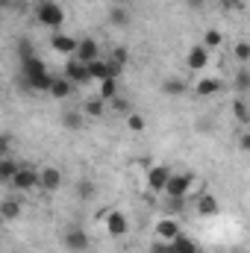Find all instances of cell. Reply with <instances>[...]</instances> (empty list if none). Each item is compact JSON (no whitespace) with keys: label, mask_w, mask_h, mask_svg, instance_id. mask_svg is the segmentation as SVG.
<instances>
[{"label":"cell","mask_w":250,"mask_h":253,"mask_svg":"<svg viewBox=\"0 0 250 253\" xmlns=\"http://www.w3.org/2000/svg\"><path fill=\"white\" fill-rule=\"evenodd\" d=\"M53 77H56V74H50L47 65L42 62L39 56L21 62V80H24V85H27L30 91H50Z\"/></svg>","instance_id":"1"},{"label":"cell","mask_w":250,"mask_h":253,"mask_svg":"<svg viewBox=\"0 0 250 253\" xmlns=\"http://www.w3.org/2000/svg\"><path fill=\"white\" fill-rule=\"evenodd\" d=\"M36 21L47 30H59L65 24V9L56 3V0H44L36 6Z\"/></svg>","instance_id":"2"},{"label":"cell","mask_w":250,"mask_h":253,"mask_svg":"<svg viewBox=\"0 0 250 253\" xmlns=\"http://www.w3.org/2000/svg\"><path fill=\"white\" fill-rule=\"evenodd\" d=\"M191 186H194V174L191 171H183V174H171L168 186H165V197H177V200H186L191 194Z\"/></svg>","instance_id":"3"},{"label":"cell","mask_w":250,"mask_h":253,"mask_svg":"<svg viewBox=\"0 0 250 253\" xmlns=\"http://www.w3.org/2000/svg\"><path fill=\"white\" fill-rule=\"evenodd\" d=\"M12 186L18 191H36L42 189V168H33V165H21V171L15 174V180H12Z\"/></svg>","instance_id":"4"},{"label":"cell","mask_w":250,"mask_h":253,"mask_svg":"<svg viewBox=\"0 0 250 253\" xmlns=\"http://www.w3.org/2000/svg\"><path fill=\"white\" fill-rule=\"evenodd\" d=\"M65 77H68L74 85H85V83H91V71H88V65L80 62L77 56H71V59L65 62Z\"/></svg>","instance_id":"5"},{"label":"cell","mask_w":250,"mask_h":253,"mask_svg":"<svg viewBox=\"0 0 250 253\" xmlns=\"http://www.w3.org/2000/svg\"><path fill=\"white\" fill-rule=\"evenodd\" d=\"M168 180H171V168L168 165H153L147 171V189L153 191V194H165Z\"/></svg>","instance_id":"6"},{"label":"cell","mask_w":250,"mask_h":253,"mask_svg":"<svg viewBox=\"0 0 250 253\" xmlns=\"http://www.w3.org/2000/svg\"><path fill=\"white\" fill-rule=\"evenodd\" d=\"M209 59H212V50H206L203 44H194V47H188V56H186L188 71H194V74L206 71V65H209Z\"/></svg>","instance_id":"7"},{"label":"cell","mask_w":250,"mask_h":253,"mask_svg":"<svg viewBox=\"0 0 250 253\" xmlns=\"http://www.w3.org/2000/svg\"><path fill=\"white\" fill-rule=\"evenodd\" d=\"M88 245H91V242H88V233H85L83 227H71V230L65 233V248L71 253H85Z\"/></svg>","instance_id":"8"},{"label":"cell","mask_w":250,"mask_h":253,"mask_svg":"<svg viewBox=\"0 0 250 253\" xmlns=\"http://www.w3.org/2000/svg\"><path fill=\"white\" fill-rule=\"evenodd\" d=\"M50 47L62 56H77V47H80V39H74L71 33H53L50 39Z\"/></svg>","instance_id":"9"},{"label":"cell","mask_w":250,"mask_h":253,"mask_svg":"<svg viewBox=\"0 0 250 253\" xmlns=\"http://www.w3.org/2000/svg\"><path fill=\"white\" fill-rule=\"evenodd\" d=\"M77 59L85 65L97 62L100 59V44L94 42V39H80V47H77Z\"/></svg>","instance_id":"10"},{"label":"cell","mask_w":250,"mask_h":253,"mask_svg":"<svg viewBox=\"0 0 250 253\" xmlns=\"http://www.w3.org/2000/svg\"><path fill=\"white\" fill-rule=\"evenodd\" d=\"M106 230H109V236H112V239H121V236H126L129 221H126L124 212H109V218H106Z\"/></svg>","instance_id":"11"},{"label":"cell","mask_w":250,"mask_h":253,"mask_svg":"<svg viewBox=\"0 0 250 253\" xmlns=\"http://www.w3.org/2000/svg\"><path fill=\"white\" fill-rule=\"evenodd\" d=\"M59 186H62V171L56 165L42 168V191H59Z\"/></svg>","instance_id":"12"},{"label":"cell","mask_w":250,"mask_h":253,"mask_svg":"<svg viewBox=\"0 0 250 253\" xmlns=\"http://www.w3.org/2000/svg\"><path fill=\"white\" fill-rule=\"evenodd\" d=\"M71 91H74V83L62 74V77H53V85H50V91H47V94H50L53 100H68V97H71Z\"/></svg>","instance_id":"13"},{"label":"cell","mask_w":250,"mask_h":253,"mask_svg":"<svg viewBox=\"0 0 250 253\" xmlns=\"http://www.w3.org/2000/svg\"><path fill=\"white\" fill-rule=\"evenodd\" d=\"M180 236V224L174 221V218H162L159 224H156V239H162V242H174Z\"/></svg>","instance_id":"14"},{"label":"cell","mask_w":250,"mask_h":253,"mask_svg":"<svg viewBox=\"0 0 250 253\" xmlns=\"http://www.w3.org/2000/svg\"><path fill=\"white\" fill-rule=\"evenodd\" d=\"M218 91H221V80H215V77H203V80L194 83V94L197 97H212Z\"/></svg>","instance_id":"15"},{"label":"cell","mask_w":250,"mask_h":253,"mask_svg":"<svg viewBox=\"0 0 250 253\" xmlns=\"http://www.w3.org/2000/svg\"><path fill=\"white\" fill-rule=\"evenodd\" d=\"M194 200H197V215H203V218H212V215H218V200H215L209 191L197 194Z\"/></svg>","instance_id":"16"},{"label":"cell","mask_w":250,"mask_h":253,"mask_svg":"<svg viewBox=\"0 0 250 253\" xmlns=\"http://www.w3.org/2000/svg\"><path fill=\"white\" fill-rule=\"evenodd\" d=\"M186 80H180V77H168L165 83H162V94L165 97H183L186 94Z\"/></svg>","instance_id":"17"},{"label":"cell","mask_w":250,"mask_h":253,"mask_svg":"<svg viewBox=\"0 0 250 253\" xmlns=\"http://www.w3.org/2000/svg\"><path fill=\"white\" fill-rule=\"evenodd\" d=\"M97 97H103L106 103H112V100L118 97V77H112V80H103V83H97Z\"/></svg>","instance_id":"18"},{"label":"cell","mask_w":250,"mask_h":253,"mask_svg":"<svg viewBox=\"0 0 250 253\" xmlns=\"http://www.w3.org/2000/svg\"><path fill=\"white\" fill-rule=\"evenodd\" d=\"M18 171H21V165H18L12 156H3V159H0V180H3V183H9V186H12V180H15V174H18Z\"/></svg>","instance_id":"19"},{"label":"cell","mask_w":250,"mask_h":253,"mask_svg":"<svg viewBox=\"0 0 250 253\" xmlns=\"http://www.w3.org/2000/svg\"><path fill=\"white\" fill-rule=\"evenodd\" d=\"M233 118L239 121L242 126L250 124V103L245 100V97H239V100H233Z\"/></svg>","instance_id":"20"},{"label":"cell","mask_w":250,"mask_h":253,"mask_svg":"<svg viewBox=\"0 0 250 253\" xmlns=\"http://www.w3.org/2000/svg\"><path fill=\"white\" fill-rule=\"evenodd\" d=\"M109 24H112V27H129V12H126V6L115 3V6L109 9Z\"/></svg>","instance_id":"21"},{"label":"cell","mask_w":250,"mask_h":253,"mask_svg":"<svg viewBox=\"0 0 250 253\" xmlns=\"http://www.w3.org/2000/svg\"><path fill=\"white\" fill-rule=\"evenodd\" d=\"M233 85H236V91H239V94H250V68H248V65L236 71Z\"/></svg>","instance_id":"22"},{"label":"cell","mask_w":250,"mask_h":253,"mask_svg":"<svg viewBox=\"0 0 250 253\" xmlns=\"http://www.w3.org/2000/svg\"><path fill=\"white\" fill-rule=\"evenodd\" d=\"M221 44H224V33L215 30V27H209V30L203 33V47H206V50H218Z\"/></svg>","instance_id":"23"},{"label":"cell","mask_w":250,"mask_h":253,"mask_svg":"<svg viewBox=\"0 0 250 253\" xmlns=\"http://www.w3.org/2000/svg\"><path fill=\"white\" fill-rule=\"evenodd\" d=\"M103 109H106V100H103V97H88V100L83 103V112H85L88 118H100Z\"/></svg>","instance_id":"24"},{"label":"cell","mask_w":250,"mask_h":253,"mask_svg":"<svg viewBox=\"0 0 250 253\" xmlns=\"http://www.w3.org/2000/svg\"><path fill=\"white\" fill-rule=\"evenodd\" d=\"M0 215H3V221H15V218L21 215V203H18L15 197H6V200L0 203Z\"/></svg>","instance_id":"25"},{"label":"cell","mask_w":250,"mask_h":253,"mask_svg":"<svg viewBox=\"0 0 250 253\" xmlns=\"http://www.w3.org/2000/svg\"><path fill=\"white\" fill-rule=\"evenodd\" d=\"M94 194H97L94 180H80V183H77V197H80V200H91Z\"/></svg>","instance_id":"26"},{"label":"cell","mask_w":250,"mask_h":253,"mask_svg":"<svg viewBox=\"0 0 250 253\" xmlns=\"http://www.w3.org/2000/svg\"><path fill=\"white\" fill-rule=\"evenodd\" d=\"M171 245H174V253H188V251H194V248H197V242H194L191 236H183V233H180Z\"/></svg>","instance_id":"27"},{"label":"cell","mask_w":250,"mask_h":253,"mask_svg":"<svg viewBox=\"0 0 250 253\" xmlns=\"http://www.w3.org/2000/svg\"><path fill=\"white\" fill-rule=\"evenodd\" d=\"M233 56H236V62L248 65L250 62V42H239V44L233 47Z\"/></svg>","instance_id":"28"},{"label":"cell","mask_w":250,"mask_h":253,"mask_svg":"<svg viewBox=\"0 0 250 253\" xmlns=\"http://www.w3.org/2000/svg\"><path fill=\"white\" fill-rule=\"evenodd\" d=\"M18 56H21V62L36 56V50H33V42H30V39H21V42H18Z\"/></svg>","instance_id":"29"},{"label":"cell","mask_w":250,"mask_h":253,"mask_svg":"<svg viewBox=\"0 0 250 253\" xmlns=\"http://www.w3.org/2000/svg\"><path fill=\"white\" fill-rule=\"evenodd\" d=\"M126 129H129V132H141V129H144V118H141L138 112H129V115H126Z\"/></svg>","instance_id":"30"},{"label":"cell","mask_w":250,"mask_h":253,"mask_svg":"<svg viewBox=\"0 0 250 253\" xmlns=\"http://www.w3.org/2000/svg\"><path fill=\"white\" fill-rule=\"evenodd\" d=\"M62 124L68 126V129H83V115H80V112H65Z\"/></svg>","instance_id":"31"},{"label":"cell","mask_w":250,"mask_h":253,"mask_svg":"<svg viewBox=\"0 0 250 253\" xmlns=\"http://www.w3.org/2000/svg\"><path fill=\"white\" fill-rule=\"evenodd\" d=\"M109 106H112L115 112H121V115H129V112H132V103H129L126 97H121V94H118V97H115V100H112Z\"/></svg>","instance_id":"32"},{"label":"cell","mask_w":250,"mask_h":253,"mask_svg":"<svg viewBox=\"0 0 250 253\" xmlns=\"http://www.w3.org/2000/svg\"><path fill=\"white\" fill-rule=\"evenodd\" d=\"M126 59H129V50H126L124 44H121V47H112V62L118 65V68H124Z\"/></svg>","instance_id":"33"},{"label":"cell","mask_w":250,"mask_h":253,"mask_svg":"<svg viewBox=\"0 0 250 253\" xmlns=\"http://www.w3.org/2000/svg\"><path fill=\"white\" fill-rule=\"evenodd\" d=\"M150 253H174V245H171V242H162V239H156V242L150 245Z\"/></svg>","instance_id":"34"},{"label":"cell","mask_w":250,"mask_h":253,"mask_svg":"<svg viewBox=\"0 0 250 253\" xmlns=\"http://www.w3.org/2000/svg\"><path fill=\"white\" fill-rule=\"evenodd\" d=\"M221 3V9H227V12H242L245 9V0H218Z\"/></svg>","instance_id":"35"},{"label":"cell","mask_w":250,"mask_h":253,"mask_svg":"<svg viewBox=\"0 0 250 253\" xmlns=\"http://www.w3.org/2000/svg\"><path fill=\"white\" fill-rule=\"evenodd\" d=\"M12 153V141H9V135H3L0 138V156H9Z\"/></svg>","instance_id":"36"},{"label":"cell","mask_w":250,"mask_h":253,"mask_svg":"<svg viewBox=\"0 0 250 253\" xmlns=\"http://www.w3.org/2000/svg\"><path fill=\"white\" fill-rule=\"evenodd\" d=\"M239 147H242L245 153H250V132H242V135H239Z\"/></svg>","instance_id":"37"},{"label":"cell","mask_w":250,"mask_h":253,"mask_svg":"<svg viewBox=\"0 0 250 253\" xmlns=\"http://www.w3.org/2000/svg\"><path fill=\"white\" fill-rule=\"evenodd\" d=\"M186 3H188V9H194V12L203 9V0H186Z\"/></svg>","instance_id":"38"},{"label":"cell","mask_w":250,"mask_h":253,"mask_svg":"<svg viewBox=\"0 0 250 253\" xmlns=\"http://www.w3.org/2000/svg\"><path fill=\"white\" fill-rule=\"evenodd\" d=\"M188 253H203V251H200V248H194V251H188Z\"/></svg>","instance_id":"39"},{"label":"cell","mask_w":250,"mask_h":253,"mask_svg":"<svg viewBox=\"0 0 250 253\" xmlns=\"http://www.w3.org/2000/svg\"><path fill=\"white\" fill-rule=\"evenodd\" d=\"M30 3H36V6H39V3H44V0H30Z\"/></svg>","instance_id":"40"},{"label":"cell","mask_w":250,"mask_h":253,"mask_svg":"<svg viewBox=\"0 0 250 253\" xmlns=\"http://www.w3.org/2000/svg\"><path fill=\"white\" fill-rule=\"evenodd\" d=\"M118 3H121V6H126V3H129V0H118Z\"/></svg>","instance_id":"41"},{"label":"cell","mask_w":250,"mask_h":253,"mask_svg":"<svg viewBox=\"0 0 250 253\" xmlns=\"http://www.w3.org/2000/svg\"><path fill=\"white\" fill-rule=\"evenodd\" d=\"M85 253H88V251H85Z\"/></svg>","instance_id":"42"}]
</instances>
